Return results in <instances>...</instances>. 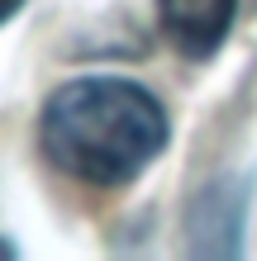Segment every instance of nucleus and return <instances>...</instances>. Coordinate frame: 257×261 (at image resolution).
<instances>
[{
	"label": "nucleus",
	"mask_w": 257,
	"mask_h": 261,
	"mask_svg": "<svg viewBox=\"0 0 257 261\" xmlns=\"http://www.w3.org/2000/svg\"><path fill=\"white\" fill-rule=\"evenodd\" d=\"M43 152L81 186H129L167 147V110L124 76H77L57 86L38 119Z\"/></svg>",
	"instance_id": "f257e3e1"
},
{
	"label": "nucleus",
	"mask_w": 257,
	"mask_h": 261,
	"mask_svg": "<svg viewBox=\"0 0 257 261\" xmlns=\"http://www.w3.org/2000/svg\"><path fill=\"white\" fill-rule=\"evenodd\" d=\"M157 10H162V29H167L172 48L205 62L224 48L238 0H157Z\"/></svg>",
	"instance_id": "f03ea898"
},
{
	"label": "nucleus",
	"mask_w": 257,
	"mask_h": 261,
	"mask_svg": "<svg viewBox=\"0 0 257 261\" xmlns=\"http://www.w3.org/2000/svg\"><path fill=\"white\" fill-rule=\"evenodd\" d=\"M19 10H24V0H0V24H5V19H14Z\"/></svg>",
	"instance_id": "7ed1b4c3"
}]
</instances>
